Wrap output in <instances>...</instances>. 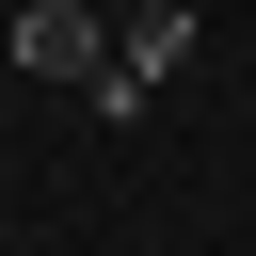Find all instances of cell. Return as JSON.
Listing matches in <instances>:
<instances>
[{"mask_svg":"<svg viewBox=\"0 0 256 256\" xmlns=\"http://www.w3.org/2000/svg\"><path fill=\"white\" fill-rule=\"evenodd\" d=\"M192 48H208V16H192V0H144V16L112 32V64H96V96H80V112H96V128H128V112H144Z\"/></svg>","mask_w":256,"mask_h":256,"instance_id":"1","label":"cell"},{"mask_svg":"<svg viewBox=\"0 0 256 256\" xmlns=\"http://www.w3.org/2000/svg\"><path fill=\"white\" fill-rule=\"evenodd\" d=\"M16 64H32V80H64V96H96V64H112L96 0H16Z\"/></svg>","mask_w":256,"mask_h":256,"instance_id":"2","label":"cell"}]
</instances>
